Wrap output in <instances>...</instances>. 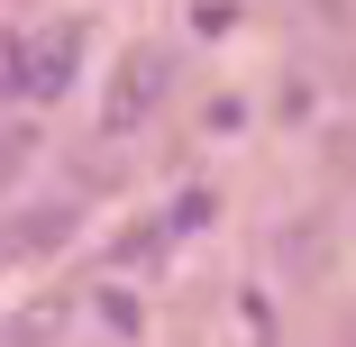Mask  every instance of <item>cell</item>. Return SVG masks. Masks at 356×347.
Here are the masks:
<instances>
[{
  "label": "cell",
  "instance_id": "1",
  "mask_svg": "<svg viewBox=\"0 0 356 347\" xmlns=\"http://www.w3.org/2000/svg\"><path fill=\"white\" fill-rule=\"evenodd\" d=\"M147 83H156V55H137L128 74H119V101H110V119H137V110H147Z\"/></svg>",
  "mask_w": 356,
  "mask_h": 347
}]
</instances>
